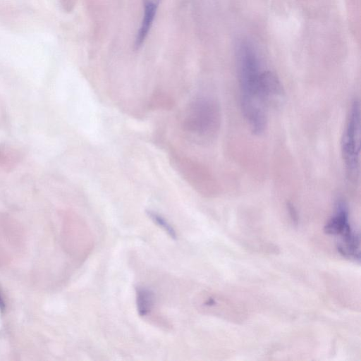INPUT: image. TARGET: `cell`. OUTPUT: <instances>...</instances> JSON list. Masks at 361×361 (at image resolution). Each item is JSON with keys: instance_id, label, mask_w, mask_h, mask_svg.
<instances>
[{"instance_id": "obj_1", "label": "cell", "mask_w": 361, "mask_h": 361, "mask_svg": "<svg viewBox=\"0 0 361 361\" xmlns=\"http://www.w3.org/2000/svg\"><path fill=\"white\" fill-rule=\"evenodd\" d=\"M236 59L241 110L252 132L259 135L267 127L269 107L282 100L283 87L274 73L262 69L247 42L238 45Z\"/></svg>"}, {"instance_id": "obj_4", "label": "cell", "mask_w": 361, "mask_h": 361, "mask_svg": "<svg viewBox=\"0 0 361 361\" xmlns=\"http://www.w3.org/2000/svg\"><path fill=\"white\" fill-rule=\"evenodd\" d=\"M349 225L348 212L343 202H338L335 214L329 220L324 231L327 234H341L345 228Z\"/></svg>"}, {"instance_id": "obj_8", "label": "cell", "mask_w": 361, "mask_h": 361, "mask_svg": "<svg viewBox=\"0 0 361 361\" xmlns=\"http://www.w3.org/2000/svg\"><path fill=\"white\" fill-rule=\"evenodd\" d=\"M287 208H288V212L290 214V216L293 221L295 224H297L298 221V214H297V212H296L295 207H293V205L291 203H288Z\"/></svg>"}, {"instance_id": "obj_9", "label": "cell", "mask_w": 361, "mask_h": 361, "mask_svg": "<svg viewBox=\"0 0 361 361\" xmlns=\"http://www.w3.org/2000/svg\"><path fill=\"white\" fill-rule=\"evenodd\" d=\"M4 303L2 298L0 296V309L4 310Z\"/></svg>"}, {"instance_id": "obj_5", "label": "cell", "mask_w": 361, "mask_h": 361, "mask_svg": "<svg viewBox=\"0 0 361 361\" xmlns=\"http://www.w3.org/2000/svg\"><path fill=\"white\" fill-rule=\"evenodd\" d=\"M157 5L158 4L154 2H145L144 16L135 39V46L137 48L142 45L147 36L155 17Z\"/></svg>"}, {"instance_id": "obj_2", "label": "cell", "mask_w": 361, "mask_h": 361, "mask_svg": "<svg viewBox=\"0 0 361 361\" xmlns=\"http://www.w3.org/2000/svg\"><path fill=\"white\" fill-rule=\"evenodd\" d=\"M220 123L221 113L218 104L212 99L199 97L185 109L182 127L191 137L205 141L215 136Z\"/></svg>"}, {"instance_id": "obj_7", "label": "cell", "mask_w": 361, "mask_h": 361, "mask_svg": "<svg viewBox=\"0 0 361 361\" xmlns=\"http://www.w3.org/2000/svg\"><path fill=\"white\" fill-rule=\"evenodd\" d=\"M147 214L156 224L161 227L171 238H176V233L173 226L164 217L151 211L147 212Z\"/></svg>"}, {"instance_id": "obj_6", "label": "cell", "mask_w": 361, "mask_h": 361, "mask_svg": "<svg viewBox=\"0 0 361 361\" xmlns=\"http://www.w3.org/2000/svg\"><path fill=\"white\" fill-rule=\"evenodd\" d=\"M136 304L138 314L147 317L154 307V295L149 289L139 287L136 289Z\"/></svg>"}, {"instance_id": "obj_3", "label": "cell", "mask_w": 361, "mask_h": 361, "mask_svg": "<svg viewBox=\"0 0 361 361\" xmlns=\"http://www.w3.org/2000/svg\"><path fill=\"white\" fill-rule=\"evenodd\" d=\"M360 104H350L341 137V156L347 178L356 183L360 174Z\"/></svg>"}]
</instances>
